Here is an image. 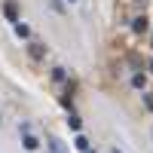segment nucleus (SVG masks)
<instances>
[{"label":"nucleus","instance_id":"nucleus-4","mask_svg":"<svg viewBox=\"0 0 153 153\" xmlns=\"http://www.w3.org/2000/svg\"><path fill=\"white\" fill-rule=\"evenodd\" d=\"M132 86H135V89H147V76H144V74H135V76H132Z\"/></svg>","mask_w":153,"mask_h":153},{"label":"nucleus","instance_id":"nucleus-3","mask_svg":"<svg viewBox=\"0 0 153 153\" xmlns=\"http://www.w3.org/2000/svg\"><path fill=\"white\" fill-rule=\"evenodd\" d=\"M74 147L80 150V153H89V141H86V135H76V138H74Z\"/></svg>","mask_w":153,"mask_h":153},{"label":"nucleus","instance_id":"nucleus-5","mask_svg":"<svg viewBox=\"0 0 153 153\" xmlns=\"http://www.w3.org/2000/svg\"><path fill=\"white\" fill-rule=\"evenodd\" d=\"M132 28H135V31H147V19H135Z\"/></svg>","mask_w":153,"mask_h":153},{"label":"nucleus","instance_id":"nucleus-1","mask_svg":"<svg viewBox=\"0 0 153 153\" xmlns=\"http://www.w3.org/2000/svg\"><path fill=\"white\" fill-rule=\"evenodd\" d=\"M22 144H25V150H31V153H34L37 147H40V141H37V138H34L31 132H25V135H22Z\"/></svg>","mask_w":153,"mask_h":153},{"label":"nucleus","instance_id":"nucleus-9","mask_svg":"<svg viewBox=\"0 0 153 153\" xmlns=\"http://www.w3.org/2000/svg\"><path fill=\"white\" fill-rule=\"evenodd\" d=\"M107 153H123V150L120 147H107Z\"/></svg>","mask_w":153,"mask_h":153},{"label":"nucleus","instance_id":"nucleus-2","mask_svg":"<svg viewBox=\"0 0 153 153\" xmlns=\"http://www.w3.org/2000/svg\"><path fill=\"white\" fill-rule=\"evenodd\" d=\"M49 153H68V147H65V141H61V138H49Z\"/></svg>","mask_w":153,"mask_h":153},{"label":"nucleus","instance_id":"nucleus-8","mask_svg":"<svg viewBox=\"0 0 153 153\" xmlns=\"http://www.w3.org/2000/svg\"><path fill=\"white\" fill-rule=\"evenodd\" d=\"M68 126H71L74 132H80V120H76V117H71V120H68Z\"/></svg>","mask_w":153,"mask_h":153},{"label":"nucleus","instance_id":"nucleus-10","mask_svg":"<svg viewBox=\"0 0 153 153\" xmlns=\"http://www.w3.org/2000/svg\"><path fill=\"white\" fill-rule=\"evenodd\" d=\"M65 3H71V6H74V3H80V0H65Z\"/></svg>","mask_w":153,"mask_h":153},{"label":"nucleus","instance_id":"nucleus-7","mask_svg":"<svg viewBox=\"0 0 153 153\" xmlns=\"http://www.w3.org/2000/svg\"><path fill=\"white\" fill-rule=\"evenodd\" d=\"M31 55H34V58H40V55H43V49L37 46V43H31Z\"/></svg>","mask_w":153,"mask_h":153},{"label":"nucleus","instance_id":"nucleus-6","mask_svg":"<svg viewBox=\"0 0 153 153\" xmlns=\"http://www.w3.org/2000/svg\"><path fill=\"white\" fill-rule=\"evenodd\" d=\"M16 34H19V37H28L31 31H28V25H16Z\"/></svg>","mask_w":153,"mask_h":153},{"label":"nucleus","instance_id":"nucleus-12","mask_svg":"<svg viewBox=\"0 0 153 153\" xmlns=\"http://www.w3.org/2000/svg\"><path fill=\"white\" fill-rule=\"evenodd\" d=\"M150 71H153V61H150Z\"/></svg>","mask_w":153,"mask_h":153},{"label":"nucleus","instance_id":"nucleus-11","mask_svg":"<svg viewBox=\"0 0 153 153\" xmlns=\"http://www.w3.org/2000/svg\"><path fill=\"white\" fill-rule=\"evenodd\" d=\"M150 141H153V126H150Z\"/></svg>","mask_w":153,"mask_h":153}]
</instances>
